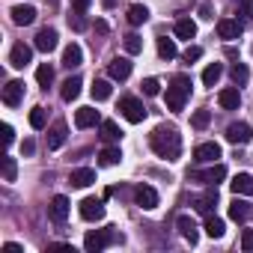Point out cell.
<instances>
[{"instance_id":"cell-18","label":"cell","mask_w":253,"mask_h":253,"mask_svg":"<svg viewBox=\"0 0 253 253\" xmlns=\"http://www.w3.org/2000/svg\"><path fill=\"white\" fill-rule=\"evenodd\" d=\"M36 48H39L42 54H51V51L57 48V30H51V27L39 30V36H36Z\"/></svg>"},{"instance_id":"cell-24","label":"cell","mask_w":253,"mask_h":253,"mask_svg":"<svg viewBox=\"0 0 253 253\" xmlns=\"http://www.w3.org/2000/svg\"><path fill=\"white\" fill-rule=\"evenodd\" d=\"M173 30H176V36H179V39H188V42H191V39L197 36V24H194L191 18H179Z\"/></svg>"},{"instance_id":"cell-36","label":"cell","mask_w":253,"mask_h":253,"mask_svg":"<svg viewBox=\"0 0 253 253\" xmlns=\"http://www.w3.org/2000/svg\"><path fill=\"white\" fill-rule=\"evenodd\" d=\"M15 176H18L15 158H12V155H3V182H15Z\"/></svg>"},{"instance_id":"cell-48","label":"cell","mask_w":253,"mask_h":253,"mask_svg":"<svg viewBox=\"0 0 253 253\" xmlns=\"http://www.w3.org/2000/svg\"><path fill=\"white\" fill-rule=\"evenodd\" d=\"M48 250H66V253H75V247L66 244V241H54V244H48Z\"/></svg>"},{"instance_id":"cell-47","label":"cell","mask_w":253,"mask_h":253,"mask_svg":"<svg viewBox=\"0 0 253 253\" xmlns=\"http://www.w3.org/2000/svg\"><path fill=\"white\" fill-rule=\"evenodd\" d=\"M3 143H6V146L15 143V128H12V125H3Z\"/></svg>"},{"instance_id":"cell-29","label":"cell","mask_w":253,"mask_h":253,"mask_svg":"<svg viewBox=\"0 0 253 253\" xmlns=\"http://www.w3.org/2000/svg\"><path fill=\"white\" fill-rule=\"evenodd\" d=\"M220 75H223V66H220V63H211V66H206V72H203V84H206V86H214V84L220 81Z\"/></svg>"},{"instance_id":"cell-14","label":"cell","mask_w":253,"mask_h":253,"mask_svg":"<svg viewBox=\"0 0 253 253\" xmlns=\"http://www.w3.org/2000/svg\"><path fill=\"white\" fill-rule=\"evenodd\" d=\"M194 158H197L200 164H214V161L220 158V146H217V143H200V146L194 149Z\"/></svg>"},{"instance_id":"cell-43","label":"cell","mask_w":253,"mask_h":253,"mask_svg":"<svg viewBox=\"0 0 253 253\" xmlns=\"http://www.w3.org/2000/svg\"><path fill=\"white\" fill-rule=\"evenodd\" d=\"M182 57H185V63H197V60L203 57V48H200V45H191V48H188Z\"/></svg>"},{"instance_id":"cell-23","label":"cell","mask_w":253,"mask_h":253,"mask_svg":"<svg viewBox=\"0 0 253 253\" xmlns=\"http://www.w3.org/2000/svg\"><path fill=\"white\" fill-rule=\"evenodd\" d=\"M66 122H54V128L48 131V149H60L66 143Z\"/></svg>"},{"instance_id":"cell-4","label":"cell","mask_w":253,"mask_h":253,"mask_svg":"<svg viewBox=\"0 0 253 253\" xmlns=\"http://www.w3.org/2000/svg\"><path fill=\"white\" fill-rule=\"evenodd\" d=\"M119 110H122V116H125V119L134 122V125L146 119V107H143V101H140V98H134V95L119 98Z\"/></svg>"},{"instance_id":"cell-30","label":"cell","mask_w":253,"mask_h":253,"mask_svg":"<svg viewBox=\"0 0 253 253\" xmlns=\"http://www.w3.org/2000/svg\"><path fill=\"white\" fill-rule=\"evenodd\" d=\"M247 214H250V206L244 200H232L229 203V217L232 220H247Z\"/></svg>"},{"instance_id":"cell-5","label":"cell","mask_w":253,"mask_h":253,"mask_svg":"<svg viewBox=\"0 0 253 253\" xmlns=\"http://www.w3.org/2000/svg\"><path fill=\"white\" fill-rule=\"evenodd\" d=\"M188 176H191V182L217 185V182L226 179V167H223V164H211V167H206V170H194V173H188Z\"/></svg>"},{"instance_id":"cell-10","label":"cell","mask_w":253,"mask_h":253,"mask_svg":"<svg viewBox=\"0 0 253 253\" xmlns=\"http://www.w3.org/2000/svg\"><path fill=\"white\" fill-rule=\"evenodd\" d=\"M30 60H33V48H30V45H24V42H18V45H12V54H9V63H12L15 69H24V66H30Z\"/></svg>"},{"instance_id":"cell-8","label":"cell","mask_w":253,"mask_h":253,"mask_svg":"<svg viewBox=\"0 0 253 253\" xmlns=\"http://www.w3.org/2000/svg\"><path fill=\"white\" fill-rule=\"evenodd\" d=\"M81 217H84V220H101V217H104V203L95 200V197H86V200L81 203Z\"/></svg>"},{"instance_id":"cell-46","label":"cell","mask_w":253,"mask_h":253,"mask_svg":"<svg viewBox=\"0 0 253 253\" xmlns=\"http://www.w3.org/2000/svg\"><path fill=\"white\" fill-rule=\"evenodd\" d=\"M241 15L247 21H253V0H241Z\"/></svg>"},{"instance_id":"cell-3","label":"cell","mask_w":253,"mask_h":253,"mask_svg":"<svg viewBox=\"0 0 253 253\" xmlns=\"http://www.w3.org/2000/svg\"><path fill=\"white\" fill-rule=\"evenodd\" d=\"M113 241H119V235L113 232V226H107V229H89L86 232V238H84V247L89 250V253H101L107 244H113Z\"/></svg>"},{"instance_id":"cell-44","label":"cell","mask_w":253,"mask_h":253,"mask_svg":"<svg viewBox=\"0 0 253 253\" xmlns=\"http://www.w3.org/2000/svg\"><path fill=\"white\" fill-rule=\"evenodd\" d=\"M158 89H161V84H158L155 78H146V81H143V92H146V95H158Z\"/></svg>"},{"instance_id":"cell-38","label":"cell","mask_w":253,"mask_h":253,"mask_svg":"<svg viewBox=\"0 0 253 253\" xmlns=\"http://www.w3.org/2000/svg\"><path fill=\"white\" fill-rule=\"evenodd\" d=\"M125 51H128V54H140L143 51V39L137 33H128V36H125Z\"/></svg>"},{"instance_id":"cell-21","label":"cell","mask_w":253,"mask_h":253,"mask_svg":"<svg viewBox=\"0 0 253 253\" xmlns=\"http://www.w3.org/2000/svg\"><path fill=\"white\" fill-rule=\"evenodd\" d=\"M75 188H89L92 182H95V170H89V167H78V170H72V179H69Z\"/></svg>"},{"instance_id":"cell-2","label":"cell","mask_w":253,"mask_h":253,"mask_svg":"<svg viewBox=\"0 0 253 253\" xmlns=\"http://www.w3.org/2000/svg\"><path fill=\"white\" fill-rule=\"evenodd\" d=\"M188 95H191V78H188V75H176L173 84L167 86V107H170L173 113H182Z\"/></svg>"},{"instance_id":"cell-35","label":"cell","mask_w":253,"mask_h":253,"mask_svg":"<svg viewBox=\"0 0 253 253\" xmlns=\"http://www.w3.org/2000/svg\"><path fill=\"white\" fill-rule=\"evenodd\" d=\"M98 158H101V164H104V167H113V164H119V161H122V152H119L116 146H107V149H101V155H98Z\"/></svg>"},{"instance_id":"cell-22","label":"cell","mask_w":253,"mask_h":253,"mask_svg":"<svg viewBox=\"0 0 253 253\" xmlns=\"http://www.w3.org/2000/svg\"><path fill=\"white\" fill-rule=\"evenodd\" d=\"M9 15H12V21H15L18 27H27V24L36 21V9H33V6H15Z\"/></svg>"},{"instance_id":"cell-40","label":"cell","mask_w":253,"mask_h":253,"mask_svg":"<svg viewBox=\"0 0 253 253\" xmlns=\"http://www.w3.org/2000/svg\"><path fill=\"white\" fill-rule=\"evenodd\" d=\"M209 122H211V113H209V110H197V113H194V119H191L194 128H206Z\"/></svg>"},{"instance_id":"cell-34","label":"cell","mask_w":253,"mask_h":253,"mask_svg":"<svg viewBox=\"0 0 253 253\" xmlns=\"http://www.w3.org/2000/svg\"><path fill=\"white\" fill-rule=\"evenodd\" d=\"M229 75H232V84H235V86H244V84H247V78H250V72H247V66H244V63H235V66L229 69Z\"/></svg>"},{"instance_id":"cell-11","label":"cell","mask_w":253,"mask_h":253,"mask_svg":"<svg viewBox=\"0 0 253 253\" xmlns=\"http://www.w3.org/2000/svg\"><path fill=\"white\" fill-rule=\"evenodd\" d=\"M134 200H137L140 209H155V206H158V191H155L152 185H137Z\"/></svg>"},{"instance_id":"cell-27","label":"cell","mask_w":253,"mask_h":253,"mask_svg":"<svg viewBox=\"0 0 253 253\" xmlns=\"http://www.w3.org/2000/svg\"><path fill=\"white\" fill-rule=\"evenodd\" d=\"M81 86H84V81H81L78 75H75V78H69V81L63 84V98H66V101H75V98L81 95Z\"/></svg>"},{"instance_id":"cell-37","label":"cell","mask_w":253,"mask_h":253,"mask_svg":"<svg viewBox=\"0 0 253 253\" xmlns=\"http://www.w3.org/2000/svg\"><path fill=\"white\" fill-rule=\"evenodd\" d=\"M92 98H95V101L110 98V84H107V81H95V84H92Z\"/></svg>"},{"instance_id":"cell-33","label":"cell","mask_w":253,"mask_h":253,"mask_svg":"<svg viewBox=\"0 0 253 253\" xmlns=\"http://www.w3.org/2000/svg\"><path fill=\"white\" fill-rule=\"evenodd\" d=\"M158 54H161L164 60H173V57L179 54V48H176V42H173V39H167V36H164V39H158Z\"/></svg>"},{"instance_id":"cell-1","label":"cell","mask_w":253,"mask_h":253,"mask_svg":"<svg viewBox=\"0 0 253 253\" xmlns=\"http://www.w3.org/2000/svg\"><path fill=\"white\" fill-rule=\"evenodd\" d=\"M149 143H152L155 155H161L167 161H176L182 155V134L173 128V125H158V128L149 134Z\"/></svg>"},{"instance_id":"cell-31","label":"cell","mask_w":253,"mask_h":253,"mask_svg":"<svg viewBox=\"0 0 253 253\" xmlns=\"http://www.w3.org/2000/svg\"><path fill=\"white\" fill-rule=\"evenodd\" d=\"M36 81H39V86H42V89H48V86L54 84V69H51L48 63H42V66L36 69Z\"/></svg>"},{"instance_id":"cell-20","label":"cell","mask_w":253,"mask_h":253,"mask_svg":"<svg viewBox=\"0 0 253 253\" xmlns=\"http://www.w3.org/2000/svg\"><path fill=\"white\" fill-rule=\"evenodd\" d=\"M84 63V51H81V45H66V51H63V66L66 69H78Z\"/></svg>"},{"instance_id":"cell-19","label":"cell","mask_w":253,"mask_h":253,"mask_svg":"<svg viewBox=\"0 0 253 253\" xmlns=\"http://www.w3.org/2000/svg\"><path fill=\"white\" fill-rule=\"evenodd\" d=\"M217 101H220V107H223V110H238V104H241L238 86H226V89H220Z\"/></svg>"},{"instance_id":"cell-39","label":"cell","mask_w":253,"mask_h":253,"mask_svg":"<svg viewBox=\"0 0 253 253\" xmlns=\"http://www.w3.org/2000/svg\"><path fill=\"white\" fill-rule=\"evenodd\" d=\"M45 122H48V116H45V107H33L30 110V125L39 131V128H45Z\"/></svg>"},{"instance_id":"cell-13","label":"cell","mask_w":253,"mask_h":253,"mask_svg":"<svg viewBox=\"0 0 253 253\" xmlns=\"http://www.w3.org/2000/svg\"><path fill=\"white\" fill-rule=\"evenodd\" d=\"M21 98H24V84H21V81H9V84L3 86V104L18 107Z\"/></svg>"},{"instance_id":"cell-32","label":"cell","mask_w":253,"mask_h":253,"mask_svg":"<svg viewBox=\"0 0 253 253\" xmlns=\"http://www.w3.org/2000/svg\"><path fill=\"white\" fill-rule=\"evenodd\" d=\"M206 235H209V238H220V235H223V220L214 217V214H209V217H206Z\"/></svg>"},{"instance_id":"cell-49","label":"cell","mask_w":253,"mask_h":253,"mask_svg":"<svg viewBox=\"0 0 253 253\" xmlns=\"http://www.w3.org/2000/svg\"><path fill=\"white\" fill-rule=\"evenodd\" d=\"M89 3H92V0H72L75 12H86V9H89Z\"/></svg>"},{"instance_id":"cell-41","label":"cell","mask_w":253,"mask_h":253,"mask_svg":"<svg viewBox=\"0 0 253 253\" xmlns=\"http://www.w3.org/2000/svg\"><path fill=\"white\" fill-rule=\"evenodd\" d=\"M69 27L72 30H86V18H84V12H75V15H69Z\"/></svg>"},{"instance_id":"cell-42","label":"cell","mask_w":253,"mask_h":253,"mask_svg":"<svg viewBox=\"0 0 253 253\" xmlns=\"http://www.w3.org/2000/svg\"><path fill=\"white\" fill-rule=\"evenodd\" d=\"M200 18H206V21L214 18V3H211V0H203V3H200Z\"/></svg>"},{"instance_id":"cell-6","label":"cell","mask_w":253,"mask_h":253,"mask_svg":"<svg viewBox=\"0 0 253 253\" xmlns=\"http://www.w3.org/2000/svg\"><path fill=\"white\" fill-rule=\"evenodd\" d=\"M250 125L247 122H232L229 128H226V140L229 143H235V146H244V143H250Z\"/></svg>"},{"instance_id":"cell-17","label":"cell","mask_w":253,"mask_h":253,"mask_svg":"<svg viewBox=\"0 0 253 253\" xmlns=\"http://www.w3.org/2000/svg\"><path fill=\"white\" fill-rule=\"evenodd\" d=\"M176 226H179V232H182V238H185V241H191V244H197V238H200V232H197V223H194V217H188V214H179V220H176Z\"/></svg>"},{"instance_id":"cell-9","label":"cell","mask_w":253,"mask_h":253,"mask_svg":"<svg viewBox=\"0 0 253 253\" xmlns=\"http://www.w3.org/2000/svg\"><path fill=\"white\" fill-rule=\"evenodd\" d=\"M75 125L78 128H92V125H101V116L95 107H78L75 110Z\"/></svg>"},{"instance_id":"cell-26","label":"cell","mask_w":253,"mask_h":253,"mask_svg":"<svg viewBox=\"0 0 253 253\" xmlns=\"http://www.w3.org/2000/svg\"><path fill=\"white\" fill-rule=\"evenodd\" d=\"M146 18H149V9H146L143 3H134V6H128V24L140 27V24H146Z\"/></svg>"},{"instance_id":"cell-7","label":"cell","mask_w":253,"mask_h":253,"mask_svg":"<svg viewBox=\"0 0 253 253\" xmlns=\"http://www.w3.org/2000/svg\"><path fill=\"white\" fill-rule=\"evenodd\" d=\"M214 206H217V185L211 188V191H206V194H200V197H194V209L200 211V214H211L214 211Z\"/></svg>"},{"instance_id":"cell-45","label":"cell","mask_w":253,"mask_h":253,"mask_svg":"<svg viewBox=\"0 0 253 253\" xmlns=\"http://www.w3.org/2000/svg\"><path fill=\"white\" fill-rule=\"evenodd\" d=\"M241 250H253V229L241 232Z\"/></svg>"},{"instance_id":"cell-51","label":"cell","mask_w":253,"mask_h":253,"mask_svg":"<svg viewBox=\"0 0 253 253\" xmlns=\"http://www.w3.org/2000/svg\"><path fill=\"white\" fill-rule=\"evenodd\" d=\"M33 149H36L33 140H24V143H21V152H24V155H33Z\"/></svg>"},{"instance_id":"cell-12","label":"cell","mask_w":253,"mask_h":253,"mask_svg":"<svg viewBox=\"0 0 253 253\" xmlns=\"http://www.w3.org/2000/svg\"><path fill=\"white\" fill-rule=\"evenodd\" d=\"M217 36L226 39V42L238 39V36H241V21H235V18H220V21H217Z\"/></svg>"},{"instance_id":"cell-28","label":"cell","mask_w":253,"mask_h":253,"mask_svg":"<svg viewBox=\"0 0 253 253\" xmlns=\"http://www.w3.org/2000/svg\"><path fill=\"white\" fill-rule=\"evenodd\" d=\"M101 137H104L107 143H116V140L122 137V131H119V125H116L113 119H104V122H101Z\"/></svg>"},{"instance_id":"cell-50","label":"cell","mask_w":253,"mask_h":253,"mask_svg":"<svg viewBox=\"0 0 253 253\" xmlns=\"http://www.w3.org/2000/svg\"><path fill=\"white\" fill-rule=\"evenodd\" d=\"M3 253H24V247H21V244H12V241H9V244H3Z\"/></svg>"},{"instance_id":"cell-52","label":"cell","mask_w":253,"mask_h":253,"mask_svg":"<svg viewBox=\"0 0 253 253\" xmlns=\"http://www.w3.org/2000/svg\"><path fill=\"white\" fill-rule=\"evenodd\" d=\"M95 33H107V21H95Z\"/></svg>"},{"instance_id":"cell-15","label":"cell","mask_w":253,"mask_h":253,"mask_svg":"<svg viewBox=\"0 0 253 253\" xmlns=\"http://www.w3.org/2000/svg\"><path fill=\"white\" fill-rule=\"evenodd\" d=\"M48 214H51L54 223H63V220L69 217V200H66L63 194H57V197L51 200V206H48Z\"/></svg>"},{"instance_id":"cell-25","label":"cell","mask_w":253,"mask_h":253,"mask_svg":"<svg viewBox=\"0 0 253 253\" xmlns=\"http://www.w3.org/2000/svg\"><path fill=\"white\" fill-rule=\"evenodd\" d=\"M229 188H232V194H253V179H250L247 173H238V176L229 182Z\"/></svg>"},{"instance_id":"cell-16","label":"cell","mask_w":253,"mask_h":253,"mask_svg":"<svg viewBox=\"0 0 253 253\" xmlns=\"http://www.w3.org/2000/svg\"><path fill=\"white\" fill-rule=\"evenodd\" d=\"M107 75H110L113 81H125V78L131 75V60H128V57H116V60L107 66Z\"/></svg>"}]
</instances>
